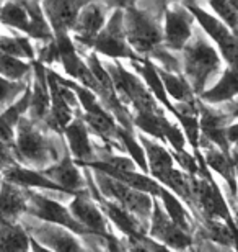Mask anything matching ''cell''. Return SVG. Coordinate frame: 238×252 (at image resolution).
<instances>
[{
  "label": "cell",
  "mask_w": 238,
  "mask_h": 252,
  "mask_svg": "<svg viewBox=\"0 0 238 252\" xmlns=\"http://www.w3.org/2000/svg\"><path fill=\"white\" fill-rule=\"evenodd\" d=\"M0 53L28 63L36 61V49L25 34H0Z\"/></svg>",
  "instance_id": "cell-28"
},
{
  "label": "cell",
  "mask_w": 238,
  "mask_h": 252,
  "mask_svg": "<svg viewBox=\"0 0 238 252\" xmlns=\"http://www.w3.org/2000/svg\"><path fill=\"white\" fill-rule=\"evenodd\" d=\"M147 231H149L147 236H150L157 243L166 246L168 249L183 252L192 248V234L185 233L168 218L159 198H154V210H152L150 224Z\"/></svg>",
  "instance_id": "cell-12"
},
{
  "label": "cell",
  "mask_w": 238,
  "mask_h": 252,
  "mask_svg": "<svg viewBox=\"0 0 238 252\" xmlns=\"http://www.w3.org/2000/svg\"><path fill=\"white\" fill-rule=\"evenodd\" d=\"M85 2H70V0H51L43 2V12L51 30L54 33H72L77 23L80 10L83 8Z\"/></svg>",
  "instance_id": "cell-17"
},
{
  "label": "cell",
  "mask_w": 238,
  "mask_h": 252,
  "mask_svg": "<svg viewBox=\"0 0 238 252\" xmlns=\"http://www.w3.org/2000/svg\"><path fill=\"white\" fill-rule=\"evenodd\" d=\"M31 74V63L0 53V77L12 80V82H20V80H28L26 77H29Z\"/></svg>",
  "instance_id": "cell-31"
},
{
  "label": "cell",
  "mask_w": 238,
  "mask_h": 252,
  "mask_svg": "<svg viewBox=\"0 0 238 252\" xmlns=\"http://www.w3.org/2000/svg\"><path fill=\"white\" fill-rule=\"evenodd\" d=\"M17 164L18 162H17V159H15L13 149L0 141V174L5 172V170L10 169V167H13V165H17Z\"/></svg>",
  "instance_id": "cell-35"
},
{
  "label": "cell",
  "mask_w": 238,
  "mask_h": 252,
  "mask_svg": "<svg viewBox=\"0 0 238 252\" xmlns=\"http://www.w3.org/2000/svg\"><path fill=\"white\" fill-rule=\"evenodd\" d=\"M175 118L178 120L180 128L183 131L186 141L191 144L194 151V158H199V139H201V129H199V110H197V100L191 103H176L175 105Z\"/></svg>",
  "instance_id": "cell-23"
},
{
  "label": "cell",
  "mask_w": 238,
  "mask_h": 252,
  "mask_svg": "<svg viewBox=\"0 0 238 252\" xmlns=\"http://www.w3.org/2000/svg\"><path fill=\"white\" fill-rule=\"evenodd\" d=\"M23 228L34 241L53 252H90L77 236L60 226L41 223L34 218L29 220V216L25 215Z\"/></svg>",
  "instance_id": "cell-9"
},
{
  "label": "cell",
  "mask_w": 238,
  "mask_h": 252,
  "mask_svg": "<svg viewBox=\"0 0 238 252\" xmlns=\"http://www.w3.org/2000/svg\"><path fill=\"white\" fill-rule=\"evenodd\" d=\"M0 7H2V3H0Z\"/></svg>",
  "instance_id": "cell-44"
},
{
  "label": "cell",
  "mask_w": 238,
  "mask_h": 252,
  "mask_svg": "<svg viewBox=\"0 0 238 252\" xmlns=\"http://www.w3.org/2000/svg\"><path fill=\"white\" fill-rule=\"evenodd\" d=\"M159 200H160L161 206H163L165 213L168 215V218L173 221L180 229H183L185 233L191 234L196 221H194V218H192V215L189 213V211L186 210L183 201H181L175 193H171L168 189H165L163 185H161V191L159 195Z\"/></svg>",
  "instance_id": "cell-24"
},
{
  "label": "cell",
  "mask_w": 238,
  "mask_h": 252,
  "mask_svg": "<svg viewBox=\"0 0 238 252\" xmlns=\"http://www.w3.org/2000/svg\"><path fill=\"white\" fill-rule=\"evenodd\" d=\"M28 87H29V80L12 82V80L0 77V113L5 112L8 107H12Z\"/></svg>",
  "instance_id": "cell-32"
},
{
  "label": "cell",
  "mask_w": 238,
  "mask_h": 252,
  "mask_svg": "<svg viewBox=\"0 0 238 252\" xmlns=\"http://www.w3.org/2000/svg\"><path fill=\"white\" fill-rule=\"evenodd\" d=\"M36 61L41 63L43 65H53L55 63H59V51H57V46H55L54 39L51 43L43 44L41 48L36 51Z\"/></svg>",
  "instance_id": "cell-34"
},
{
  "label": "cell",
  "mask_w": 238,
  "mask_h": 252,
  "mask_svg": "<svg viewBox=\"0 0 238 252\" xmlns=\"http://www.w3.org/2000/svg\"><path fill=\"white\" fill-rule=\"evenodd\" d=\"M209 7L215 12V17L230 30L232 34L238 38V10L234 7V3L214 0L209 2Z\"/></svg>",
  "instance_id": "cell-33"
},
{
  "label": "cell",
  "mask_w": 238,
  "mask_h": 252,
  "mask_svg": "<svg viewBox=\"0 0 238 252\" xmlns=\"http://www.w3.org/2000/svg\"><path fill=\"white\" fill-rule=\"evenodd\" d=\"M118 3H85L83 8L80 10V15L77 18V23L70 33L74 44L82 49H93L95 39L105 28L106 22L109 18V10L116 8Z\"/></svg>",
  "instance_id": "cell-11"
},
{
  "label": "cell",
  "mask_w": 238,
  "mask_h": 252,
  "mask_svg": "<svg viewBox=\"0 0 238 252\" xmlns=\"http://www.w3.org/2000/svg\"><path fill=\"white\" fill-rule=\"evenodd\" d=\"M225 136H227V141H229L230 148H237L238 146V122L227 126Z\"/></svg>",
  "instance_id": "cell-38"
},
{
  "label": "cell",
  "mask_w": 238,
  "mask_h": 252,
  "mask_svg": "<svg viewBox=\"0 0 238 252\" xmlns=\"http://www.w3.org/2000/svg\"><path fill=\"white\" fill-rule=\"evenodd\" d=\"M95 187L105 198L114 201L116 205L123 206L131 215L137 218L145 229H149L152 210H154V198L150 195L140 193V191L128 187V185L118 182V180L108 177V175L95 172L92 174Z\"/></svg>",
  "instance_id": "cell-5"
},
{
  "label": "cell",
  "mask_w": 238,
  "mask_h": 252,
  "mask_svg": "<svg viewBox=\"0 0 238 252\" xmlns=\"http://www.w3.org/2000/svg\"><path fill=\"white\" fill-rule=\"evenodd\" d=\"M105 69L108 70L116 94H118L121 103L124 105L128 112V107L134 110V115H154L163 112L161 105H159L154 95L150 94V90L145 87L142 79L131 72L119 61L108 63L105 65Z\"/></svg>",
  "instance_id": "cell-4"
},
{
  "label": "cell",
  "mask_w": 238,
  "mask_h": 252,
  "mask_svg": "<svg viewBox=\"0 0 238 252\" xmlns=\"http://www.w3.org/2000/svg\"><path fill=\"white\" fill-rule=\"evenodd\" d=\"M0 252H29V234L22 223L0 224Z\"/></svg>",
  "instance_id": "cell-25"
},
{
  "label": "cell",
  "mask_w": 238,
  "mask_h": 252,
  "mask_svg": "<svg viewBox=\"0 0 238 252\" xmlns=\"http://www.w3.org/2000/svg\"><path fill=\"white\" fill-rule=\"evenodd\" d=\"M69 211L74 216L75 221L80 223L90 234L100 236V238H109L111 233L108 229V220L103 215V211L95 203L92 195L82 193L70 200Z\"/></svg>",
  "instance_id": "cell-14"
},
{
  "label": "cell",
  "mask_w": 238,
  "mask_h": 252,
  "mask_svg": "<svg viewBox=\"0 0 238 252\" xmlns=\"http://www.w3.org/2000/svg\"><path fill=\"white\" fill-rule=\"evenodd\" d=\"M163 48L171 51H183L191 41L194 17L185 3H165L163 7Z\"/></svg>",
  "instance_id": "cell-10"
},
{
  "label": "cell",
  "mask_w": 238,
  "mask_h": 252,
  "mask_svg": "<svg viewBox=\"0 0 238 252\" xmlns=\"http://www.w3.org/2000/svg\"><path fill=\"white\" fill-rule=\"evenodd\" d=\"M62 134L67 141L70 156L79 167H85V165L96 162V151L93 148L92 139H90V131L82 118V112L70 122Z\"/></svg>",
  "instance_id": "cell-15"
},
{
  "label": "cell",
  "mask_w": 238,
  "mask_h": 252,
  "mask_svg": "<svg viewBox=\"0 0 238 252\" xmlns=\"http://www.w3.org/2000/svg\"><path fill=\"white\" fill-rule=\"evenodd\" d=\"M124 12V32L131 49L139 58H152L163 46V27L160 25L161 5L145 3H121Z\"/></svg>",
  "instance_id": "cell-1"
},
{
  "label": "cell",
  "mask_w": 238,
  "mask_h": 252,
  "mask_svg": "<svg viewBox=\"0 0 238 252\" xmlns=\"http://www.w3.org/2000/svg\"><path fill=\"white\" fill-rule=\"evenodd\" d=\"M93 53L106 56L111 61H119V59H129V63H137L142 58H139L126 39L124 32V12L121 3L113 10L109 15L105 28L96 36L93 44Z\"/></svg>",
  "instance_id": "cell-6"
},
{
  "label": "cell",
  "mask_w": 238,
  "mask_h": 252,
  "mask_svg": "<svg viewBox=\"0 0 238 252\" xmlns=\"http://www.w3.org/2000/svg\"><path fill=\"white\" fill-rule=\"evenodd\" d=\"M2 179L5 182L17 185L20 189L25 190H48V191H55V193L60 195H67L65 191L55 185L54 182H51L48 177H44L43 172L29 167H25V165H13V167L7 169L5 172H2Z\"/></svg>",
  "instance_id": "cell-20"
},
{
  "label": "cell",
  "mask_w": 238,
  "mask_h": 252,
  "mask_svg": "<svg viewBox=\"0 0 238 252\" xmlns=\"http://www.w3.org/2000/svg\"><path fill=\"white\" fill-rule=\"evenodd\" d=\"M123 246H124L126 252H150L149 249L145 248V244L140 243L139 239L128 238L126 241H123Z\"/></svg>",
  "instance_id": "cell-37"
},
{
  "label": "cell",
  "mask_w": 238,
  "mask_h": 252,
  "mask_svg": "<svg viewBox=\"0 0 238 252\" xmlns=\"http://www.w3.org/2000/svg\"><path fill=\"white\" fill-rule=\"evenodd\" d=\"M157 70H159V75H160L161 82H163V87L166 90L168 98L175 100L176 103L196 102V95L192 94L189 84L186 82V79L183 77V75L168 72V70L161 69V67H159V65H157Z\"/></svg>",
  "instance_id": "cell-27"
},
{
  "label": "cell",
  "mask_w": 238,
  "mask_h": 252,
  "mask_svg": "<svg viewBox=\"0 0 238 252\" xmlns=\"http://www.w3.org/2000/svg\"><path fill=\"white\" fill-rule=\"evenodd\" d=\"M13 154L20 165L38 169L39 172L60 160L54 141L43 133L39 125L26 117L20 120L15 129Z\"/></svg>",
  "instance_id": "cell-2"
},
{
  "label": "cell",
  "mask_w": 238,
  "mask_h": 252,
  "mask_svg": "<svg viewBox=\"0 0 238 252\" xmlns=\"http://www.w3.org/2000/svg\"><path fill=\"white\" fill-rule=\"evenodd\" d=\"M2 180H3V179H2V174H0V184H2Z\"/></svg>",
  "instance_id": "cell-43"
},
{
  "label": "cell",
  "mask_w": 238,
  "mask_h": 252,
  "mask_svg": "<svg viewBox=\"0 0 238 252\" xmlns=\"http://www.w3.org/2000/svg\"><path fill=\"white\" fill-rule=\"evenodd\" d=\"M185 7L189 10L196 22L201 25L202 32L217 44V51H219L220 58L229 64V67H238V38L232 34L230 30L215 15L207 12L199 3L188 2L185 3Z\"/></svg>",
  "instance_id": "cell-7"
},
{
  "label": "cell",
  "mask_w": 238,
  "mask_h": 252,
  "mask_svg": "<svg viewBox=\"0 0 238 252\" xmlns=\"http://www.w3.org/2000/svg\"><path fill=\"white\" fill-rule=\"evenodd\" d=\"M230 158H232V162H234L235 174H237V180H238V146H237V148H232V151H230Z\"/></svg>",
  "instance_id": "cell-41"
},
{
  "label": "cell",
  "mask_w": 238,
  "mask_h": 252,
  "mask_svg": "<svg viewBox=\"0 0 238 252\" xmlns=\"http://www.w3.org/2000/svg\"><path fill=\"white\" fill-rule=\"evenodd\" d=\"M183 74L194 95L207 90V84L222 67V58L204 33H192L183 49Z\"/></svg>",
  "instance_id": "cell-3"
},
{
  "label": "cell",
  "mask_w": 238,
  "mask_h": 252,
  "mask_svg": "<svg viewBox=\"0 0 238 252\" xmlns=\"http://www.w3.org/2000/svg\"><path fill=\"white\" fill-rule=\"evenodd\" d=\"M26 216L34 218L41 223L55 224L60 228L70 231L75 236H88L90 233L82 224L77 223L75 218L70 215L67 206H64L60 201L49 198V196L39 193L36 190L28 191V211Z\"/></svg>",
  "instance_id": "cell-8"
},
{
  "label": "cell",
  "mask_w": 238,
  "mask_h": 252,
  "mask_svg": "<svg viewBox=\"0 0 238 252\" xmlns=\"http://www.w3.org/2000/svg\"><path fill=\"white\" fill-rule=\"evenodd\" d=\"M202 144V159H204L206 167L211 170V172H215L217 175H220L224 179V182L229 185V191L232 196L238 198V180H237V174H235V167L234 162H232V158L222 153L220 149H217L215 146H211V143H207L206 139H199Z\"/></svg>",
  "instance_id": "cell-19"
},
{
  "label": "cell",
  "mask_w": 238,
  "mask_h": 252,
  "mask_svg": "<svg viewBox=\"0 0 238 252\" xmlns=\"http://www.w3.org/2000/svg\"><path fill=\"white\" fill-rule=\"evenodd\" d=\"M197 221L201 224V233L204 234L206 239L212 241V243H217L224 249L237 248L238 251V241L235 238V234L232 233L225 223H222L219 220H207V218H201Z\"/></svg>",
  "instance_id": "cell-29"
},
{
  "label": "cell",
  "mask_w": 238,
  "mask_h": 252,
  "mask_svg": "<svg viewBox=\"0 0 238 252\" xmlns=\"http://www.w3.org/2000/svg\"><path fill=\"white\" fill-rule=\"evenodd\" d=\"M0 25L23 33L25 36L29 30V17L23 2H7L0 7Z\"/></svg>",
  "instance_id": "cell-30"
},
{
  "label": "cell",
  "mask_w": 238,
  "mask_h": 252,
  "mask_svg": "<svg viewBox=\"0 0 238 252\" xmlns=\"http://www.w3.org/2000/svg\"><path fill=\"white\" fill-rule=\"evenodd\" d=\"M28 191L2 180L0 184V224L20 223L28 211Z\"/></svg>",
  "instance_id": "cell-18"
},
{
  "label": "cell",
  "mask_w": 238,
  "mask_h": 252,
  "mask_svg": "<svg viewBox=\"0 0 238 252\" xmlns=\"http://www.w3.org/2000/svg\"><path fill=\"white\" fill-rule=\"evenodd\" d=\"M29 252H53V251L46 249L44 246H41L38 241H34L31 236H29Z\"/></svg>",
  "instance_id": "cell-40"
},
{
  "label": "cell",
  "mask_w": 238,
  "mask_h": 252,
  "mask_svg": "<svg viewBox=\"0 0 238 252\" xmlns=\"http://www.w3.org/2000/svg\"><path fill=\"white\" fill-rule=\"evenodd\" d=\"M225 113L229 115L230 120H235V118H238V103L232 105V110H230V112H225Z\"/></svg>",
  "instance_id": "cell-42"
},
{
  "label": "cell",
  "mask_w": 238,
  "mask_h": 252,
  "mask_svg": "<svg viewBox=\"0 0 238 252\" xmlns=\"http://www.w3.org/2000/svg\"><path fill=\"white\" fill-rule=\"evenodd\" d=\"M25 8L29 17V30L26 36L29 39H36L39 43H51L54 39L53 30H51L46 15L43 12V7L39 2H23Z\"/></svg>",
  "instance_id": "cell-26"
},
{
  "label": "cell",
  "mask_w": 238,
  "mask_h": 252,
  "mask_svg": "<svg viewBox=\"0 0 238 252\" xmlns=\"http://www.w3.org/2000/svg\"><path fill=\"white\" fill-rule=\"evenodd\" d=\"M227 203H229V208H230V213H232V220H234V224H235V228L238 231V198L232 196L230 201L227 200Z\"/></svg>",
  "instance_id": "cell-39"
},
{
  "label": "cell",
  "mask_w": 238,
  "mask_h": 252,
  "mask_svg": "<svg viewBox=\"0 0 238 252\" xmlns=\"http://www.w3.org/2000/svg\"><path fill=\"white\" fill-rule=\"evenodd\" d=\"M140 243L145 244V248L149 249L150 252H173L171 249H168L166 246L163 244H160V243H157L155 239H152L150 236H147V234H142V236H139L137 238Z\"/></svg>",
  "instance_id": "cell-36"
},
{
  "label": "cell",
  "mask_w": 238,
  "mask_h": 252,
  "mask_svg": "<svg viewBox=\"0 0 238 252\" xmlns=\"http://www.w3.org/2000/svg\"><path fill=\"white\" fill-rule=\"evenodd\" d=\"M33 85H31V102H29V120L36 125L46 123L51 110V95L48 85L46 65L33 61Z\"/></svg>",
  "instance_id": "cell-16"
},
{
  "label": "cell",
  "mask_w": 238,
  "mask_h": 252,
  "mask_svg": "<svg viewBox=\"0 0 238 252\" xmlns=\"http://www.w3.org/2000/svg\"><path fill=\"white\" fill-rule=\"evenodd\" d=\"M235 97H238V67H229L220 75L219 82L204 90L197 100L207 107L209 105L214 107V105L232 102Z\"/></svg>",
  "instance_id": "cell-22"
},
{
  "label": "cell",
  "mask_w": 238,
  "mask_h": 252,
  "mask_svg": "<svg viewBox=\"0 0 238 252\" xmlns=\"http://www.w3.org/2000/svg\"><path fill=\"white\" fill-rule=\"evenodd\" d=\"M43 175L48 177L51 182L59 185V187L70 196L90 193L85 174L82 175L80 167L74 162V159L70 158V154L67 153L60 158V160H57V162L53 164L51 167L44 169Z\"/></svg>",
  "instance_id": "cell-13"
},
{
  "label": "cell",
  "mask_w": 238,
  "mask_h": 252,
  "mask_svg": "<svg viewBox=\"0 0 238 252\" xmlns=\"http://www.w3.org/2000/svg\"><path fill=\"white\" fill-rule=\"evenodd\" d=\"M137 139L144 148V153L147 158V165H149V175L154 180L159 182L166 172H170L171 169L176 167L173 156H171L170 151L161 143L149 138V136H145L142 133H139Z\"/></svg>",
  "instance_id": "cell-21"
}]
</instances>
